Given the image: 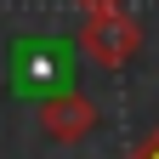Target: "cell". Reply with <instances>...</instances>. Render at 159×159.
Returning <instances> with one entry per match:
<instances>
[{"label":"cell","mask_w":159,"mask_h":159,"mask_svg":"<svg viewBox=\"0 0 159 159\" xmlns=\"http://www.w3.org/2000/svg\"><path fill=\"white\" fill-rule=\"evenodd\" d=\"M80 46H85L91 63L119 68V63L136 57V46H142V23H136L125 6H97V11H85V23H80Z\"/></svg>","instance_id":"cell-1"},{"label":"cell","mask_w":159,"mask_h":159,"mask_svg":"<svg viewBox=\"0 0 159 159\" xmlns=\"http://www.w3.org/2000/svg\"><path fill=\"white\" fill-rule=\"evenodd\" d=\"M40 131H46L51 142H85V136L97 131V102L85 91L57 85V91L40 97Z\"/></svg>","instance_id":"cell-2"},{"label":"cell","mask_w":159,"mask_h":159,"mask_svg":"<svg viewBox=\"0 0 159 159\" xmlns=\"http://www.w3.org/2000/svg\"><path fill=\"white\" fill-rule=\"evenodd\" d=\"M131 159H159V125L142 136V142H136V153H131Z\"/></svg>","instance_id":"cell-3"},{"label":"cell","mask_w":159,"mask_h":159,"mask_svg":"<svg viewBox=\"0 0 159 159\" xmlns=\"http://www.w3.org/2000/svg\"><path fill=\"white\" fill-rule=\"evenodd\" d=\"M85 11H97V6H125V0H80Z\"/></svg>","instance_id":"cell-4"}]
</instances>
